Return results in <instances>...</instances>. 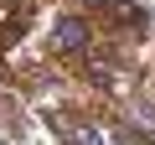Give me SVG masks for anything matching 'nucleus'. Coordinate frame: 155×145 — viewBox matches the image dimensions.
I'll return each instance as SVG.
<instances>
[{
	"instance_id": "obj_1",
	"label": "nucleus",
	"mask_w": 155,
	"mask_h": 145,
	"mask_svg": "<svg viewBox=\"0 0 155 145\" xmlns=\"http://www.w3.org/2000/svg\"><path fill=\"white\" fill-rule=\"evenodd\" d=\"M83 47H88V21L67 16L52 26V52H83Z\"/></svg>"
},
{
	"instance_id": "obj_2",
	"label": "nucleus",
	"mask_w": 155,
	"mask_h": 145,
	"mask_svg": "<svg viewBox=\"0 0 155 145\" xmlns=\"http://www.w3.org/2000/svg\"><path fill=\"white\" fill-rule=\"evenodd\" d=\"M104 11H109L114 21H134V26H140V21H150V16H145V5H129V0H109Z\"/></svg>"
}]
</instances>
